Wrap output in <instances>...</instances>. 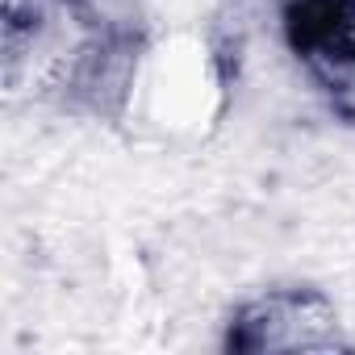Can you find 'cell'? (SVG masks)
<instances>
[{"label": "cell", "instance_id": "obj_2", "mask_svg": "<svg viewBox=\"0 0 355 355\" xmlns=\"http://www.w3.org/2000/svg\"><path fill=\"white\" fill-rule=\"evenodd\" d=\"M343 322L318 288H272L230 313L226 351H343Z\"/></svg>", "mask_w": 355, "mask_h": 355}, {"label": "cell", "instance_id": "obj_1", "mask_svg": "<svg viewBox=\"0 0 355 355\" xmlns=\"http://www.w3.org/2000/svg\"><path fill=\"white\" fill-rule=\"evenodd\" d=\"M138 76V34L96 0H5V88L63 109L117 113Z\"/></svg>", "mask_w": 355, "mask_h": 355}, {"label": "cell", "instance_id": "obj_3", "mask_svg": "<svg viewBox=\"0 0 355 355\" xmlns=\"http://www.w3.org/2000/svg\"><path fill=\"white\" fill-rule=\"evenodd\" d=\"M284 38L297 63L351 109L355 101V0H284Z\"/></svg>", "mask_w": 355, "mask_h": 355}]
</instances>
